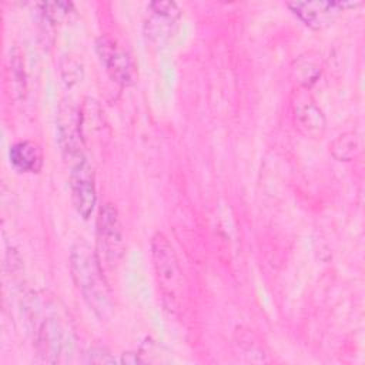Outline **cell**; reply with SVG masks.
<instances>
[{"label": "cell", "instance_id": "obj_12", "mask_svg": "<svg viewBox=\"0 0 365 365\" xmlns=\"http://www.w3.org/2000/svg\"><path fill=\"white\" fill-rule=\"evenodd\" d=\"M87 362H93V364H114L115 358L110 355L108 351H106L104 348H91L87 354Z\"/></svg>", "mask_w": 365, "mask_h": 365}, {"label": "cell", "instance_id": "obj_10", "mask_svg": "<svg viewBox=\"0 0 365 365\" xmlns=\"http://www.w3.org/2000/svg\"><path fill=\"white\" fill-rule=\"evenodd\" d=\"M38 7L41 9L44 17L51 23H60L63 19H66L71 9L73 3L70 1H46L38 3Z\"/></svg>", "mask_w": 365, "mask_h": 365}, {"label": "cell", "instance_id": "obj_11", "mask_svg": "<svg viewBox=\"0 0 365 365\" xmlns=\"http://www.w3.org/2000/svg\"><path fill=\"white\" fill-rule=\"evenodd\" d=\"M148 7L153 16L173 23L181 16V9L174 1H153L148 4Z\"/></svg>", "mask_w": 365, "mask_h": 365}, {"label": "cell", "instance_id": "obj_3", "mask_svg": "<svg viewBox=\"0 0 365 365\" xmlns=\"http://www.w3.org/2000/svg\"><path fill=\"white\" fill-rule=\"evenodd\" d=\"M97 257L100 264L114 267L123 255V230L117 208L106 202L97 215Z\"/></svg>", "mask_w": 365, "mask_h": 365}, {"label": "cell", "instance_id": "obj_4", "mask_svg": "<svg viewBox=\"0 0 365 365\" xmlns=\"http://www.w3.org/2000/svg\"><path fill=\"white\" fill-rule=\"evenodd\" d=\"M68 185L71 192V202L77 214L87 220L96 207L97 194L93 168L84 157L77 158L73 164Z\"/></svg>", "mask_w": 365, "mask_h": 365}, {"label": "cell", "instance_id": "obj_7", "mask_svg": "<svg viewBox=\"0 0 365 365\" xmlns=\"http://www.w3.org/2000/svg\"><path fill=\"white\" fill-rule=\"evenodd\" d=\"M57 128L63 151L73 158H81L83 154L80 147L83 143V133L80 125V110H76L71 106L60 107Z\"/></svg>", "mask_w": 365, "mask_h": 365}, {"label": "cell", "instance_id": "obj_2", "mask_svg": "<svg viewBox=\"0 0 365 365\" xmlns=\"http://www.w3.org/2000/svg\"><path fill=\"white\" fill-rule=\"evenodd\" d=\"M151 257L161 291L170 301H177L182 289V271L173 245L161 232L151 238Z\"/></svg>", "mask_w": 365, "mask_h": 365}, {"label": "cell", "instance_id": "obj_9", "mask_svg": "<svg viewBox=\"0 0 365 365\" xmlns=\"http://www.w3.org/2000/svg\"><path fill=\"white\" fill-rule=\"evenodd\" d=\"M294 113L297 123L299 124L301 128H305L308 133L312 131H319L325 125L324 115L321 110L315 106L309 94L307 93H298L295 100L292 101Z\"/></svg>", "mask_w": 365, "mask_h": 365}, {"label": "cell", "instance_id": "obj_5", "mask_svg": "<svg viewBox=\"0 0 365 365\" xmlns=\"http://www.w3.org/2000/svg\"><path fill=\"white\" fill-rule=\"evenodd\" d=\"M98 58L107 74L121 86H130L135 78V66L131 56L110 37H100L96 43Z\"/></svg>", "mask_w": 365, "mask_h": 365}, {"label": "cell", "instance_id": "obj_1", "mask_svg": "<svg viewBox=\"0 0 365 365\" xmlns=\"http://www.w3.org/2000/svg\"><path fill=\"white\" fill-rule=\"evenodd\" d=\"M70 268L74 284L88 307L100 318H106L113 305L97 254L86 242H77L71 248Z\"/></svg>", "mask_w": 365, "mask_h": 365}, {"label": "cell", "instance_id": "obj_8", "mask_svg": "<svg viewBox=\"0 0 365 365\" xmlns=\"http://www.w3.org/2000/svg\"><path fill=\"white\" fill-rule=\"evenodd\" d=\"M9 160L19 173H38L43 167V151L36 143L23 140L10 147Z\"/></svg>", "mask_w": 365, "mask_h": 365}, {"label": "cell", "instance_id": "obj_6", "mask_svg": "<svg viewBox=\"0 0 365 365\" xmlns=\"http://www.w3.org/2000/svg\"><path fill=\"white\" fill-rule=\"evenodd\" d=\"M359 3L352 1H289V10L308 27L322 30L334 23V20L346 9Z\"/></svg>", "mask_w": 365, "mask_h": 365}]
</instances>
